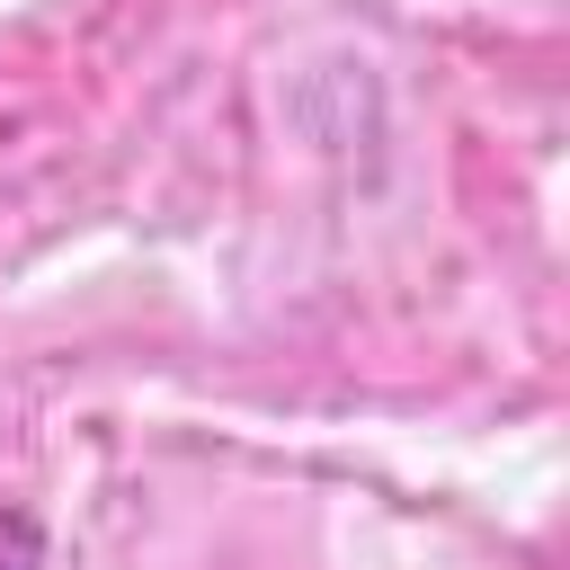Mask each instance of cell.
I'll use <instances>...</instances> for the list:
<instances>
[{
  "label": "cell",
  "mask_w": 570,
  "mask_h": 570,
  "mask_svg": "<svg viewBox=\"0 0 570 570\" xmlns=\"http://www.w3.org/2000/svg\"><path fill=\"white\" fill-rule=\"evenodd\" d=\"M0 570H45V525H36V508H0Z\"/></svg>",
  "instance_id": "1"
}]
</instances>
